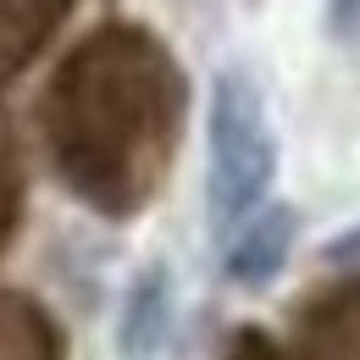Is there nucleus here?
I'll return each mask as SVG.
<instances>
[{
  "instance_id": "f257e3e1",
  "label": "nucleus",
  "mask_w": 360,
  "mask_h": 360,
  "mask_svg": "<svg viewBox=\"0 0 360 360\" xmlns=\"http://www.w3.org/2000/svg\"><path fill=\"white\" fill-rule=\"evenodd\" d=\"M205 144H211V167H205L211 227L233 233L266 200L271 172H277V139H271V122H266V100L244 67H222L211 78Z\"/></svg>"
},
{
  "instance_id": "f03ea898",
  "label": "nucleus",
  "mask_w": 360,
  "mask_h": 360,
  "mask_svg": "<svg viewBox=\"0 0 360 360\" xmlns=\"http://www.w3.org/2000/svg\"><path fill=\"white\" fill-rule=\"evenodd\" d=\"M294 233H300L294 205H283V200H261L244 222L227 233V255H222L227 283H238V288H266L271 277L288 266Z\"/></svg>"
},
{
  "instance_id": "7ed1b4c3",
  "label": "nucleus",
  "mask_w": 360,
  "mask_h": 360,
  "mask_svg": "<svg viewBox=\"0 0 360 360\" xmlns=\"http://www.w3.org/2000/svg\"><path fill=\"white\" fill-rule=\"evenodd\" d=\"M167 333H172V277H167V266H144L117 316V355L150 360L167 344Z\"/></svg>"
},
{
  "instance_id": "20e7f679",
  "label": "nucleus",
  "mask_w": 360,
  "mask_h": 360,
  "mask_svg": "<svg viewBox=\"0 0 360 360\" xmlns=\"http://www.w3.org/2000/svg\"><path fill=\"white\" fill-rule=\"evenodd\" d=\"M327 22L338 39H360V0H327Z\"/></svg>"
},
{
  "instance_id": "39448f33",
  "label": "nucleus",
  "mask_w": 360,
  "mask_h": 360,
  "mask_svg": "<svg viewBox=\"0 0 360 360\" xmlns=\"http://www.w3.org/2000/svg\"><path fill=\"white\" fill-rule=\"evenodd\" d=\"M321 261H327V266H360V227H355V233H344V238H333Z\"/></svg>"
}]
</instances>
